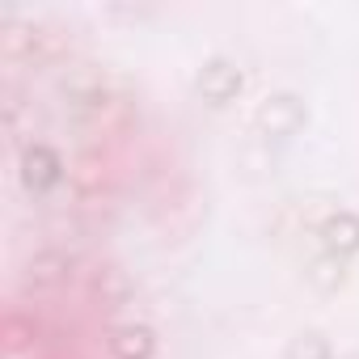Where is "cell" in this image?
<instances>
[{
	"label": "cell",
	"mask_w": 359,
	"mask_h": 359,
	"mask_svg": "<svg viewBox=\"0 0 359 359\" xmlns=\"http://www.w3.org/2000/svg\"><path fill=\"white\" fill-rule=\"evenodd\" d=\"M22 182H26L34 195L51 191V187L60 182V156H55L51 148H43V144L26 148V156H22Z\"/></svg>",
	"instance_id": "obj_1"
},
{
	"label": "cell",
	"mask_w": 359,
	"mask_h": 359,
	"mask_svg": "<svg viewBox=\"0 0 359 359\" xmlns=\"http://www.w3.org/2000/svg\"><path fill=\"white\" fill-rule=\"evenodd\" d=\"M237 89H241V72H237L233 64H224V60L208 64V68H203V76H199V93H203L212 106H224Z\"/></svg>",
	"instance_id": "obj_2"
},
{
	"label": "cell",
	"mask_w": 359,
	"mask_h": 359,
	"mask_svg": "<svg viewBox=\"0 0 359 359\" xmlns=\"http://www.w3.org/2000/svg\"><path fill=\"white\" fill-rule=\"evenodd\" d=\"M258 118H262V127H266L271 135H292V131L304 123V110H300V102H296V97H287V93H283V97H271V102L262 106V114H258Z\"/></svg>",
	"instance_id": "obj_3"
},
{
	"label": "cell",
	"mask_w": 359,
	"mask_h": 359,
	"mask_svg": "<svg viewBox=\"0 0 359 359\" xmlns=\"http://www.w3.org/2000/svg\"><path fill=\"white\" fill-rule=\"evenodd\" d=\"M152 330L148 325H123V330H114V338H110V351H114V359H148L152 355Z\"/></svg>",
	"instance_id": "obj_4"
},
{
	"label": "cell",
	"mask_w": 359,
	"mask_h": 359,
	"mask_svg": "<svg viewBox=\"0 0 359 359\" xmlns=\"http://www.w3.org/2000/svg\"><path fill=\"white\" fill-rule=\"evenodd\" d=\"M68 275H72V258H64V254H55V250H47V254L30 258V266H26V279H30V283H39V287L60 283V279H68Z\"/></svg>",
	"instance_id": "obj_5"
},
{
	"label": "cell",
	"mask_w": 359,
	"mask_h": 359,
	"mask_svg": "<svg viewBox=\"0 0 359 359\" xmlns=\"http://www.w3.org/2000/svg\"><path fill=\"white\" fill-rule=\"evenodd\" d=\"M325 245H330V254H355L359 250V220L351 212H338L325 224Z\"/></svg>",
	"instance_id": "obj_6"
},
{
	"label": "cell",
	"mask_w": 359,
	"mask_h": 359,
	"mask_svg": "<svg viewBox=\"0 0 359 359\" xmlns=\"http://www.w3.org/2000/svg\"><path fill=\"white\" fill-rule=\"evenodd\" d=\"M287 359H334V351H330V342L321 334H300L287 346Z\"/></svg>",
	"instance_id": "obj_7"
}]
</instances>
